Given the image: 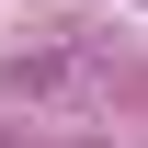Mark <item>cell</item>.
Masks as SVG:
<instances>
[{
  "label": "cell",
  "mask_w": 148,
  "mask_h": 148,
  "mask_svg": "<svg viewBox=\"0 0 148 148\" xmlns=\"http://www.w3.org/2000/svg\"><path fill=\"white\" fill-rule=\"evenodd\" d=\"M0 91L12 103H46V114H91V103H114V69L46 46V57H0Z\"/></svg>",
  "instance_id": "6da1fadb"
}]
</instances>
